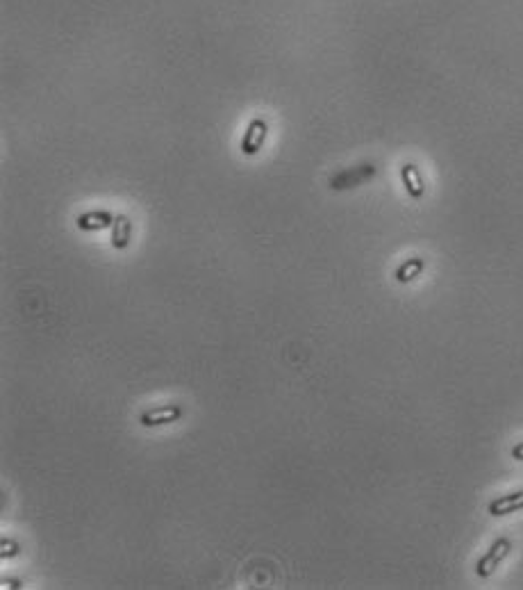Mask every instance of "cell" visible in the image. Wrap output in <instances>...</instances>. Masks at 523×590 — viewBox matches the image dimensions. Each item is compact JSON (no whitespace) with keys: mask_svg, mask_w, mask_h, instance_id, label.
I'll list each match as a JSON object with an SVG mask.
<instances>
[{"mask_svg":"<svg viewBox=\"0 0 523 590\" xmlns=\"http://www.w3.org/2000/svg\"><path fill=\"white\" fill-rule=\"evenodd\" d=\"M521 508H523V490L494 500V502L490 504V515H496V517H498V515H507V513L521 511Z\"/></svg>","mask_w":523,"mask_h":590,"instance_id":"ba28073f","label":"cell"},{"mask_svg":"<svg viewBox=\"0 0 523 590\" xmlns=\"http://www.w3.org/2000/svg\"><path fill=\"white\" fill-rule=\"evenodd\" d=\"M132 239V222L125 214H116L114 224H112V247L114 249H127Z\"/></svg>","mask_w":523,"mask_h":590,"instance_id":"8992f818","label":"cell"},{"mask_svg":"<svg viewBox=\"0 0 523 590\" xmlns=\"http://www.w3.org/2000/svg\"><path fill=\"white\" fill-rule=\"evenodd\" d=\"M423 269H426L423 258H410V260H405L401 267L396 269V281L398 283H412L416 276H421Z\"/></svg>","mask_w":523,"mask_h":590,"instance_id":"9c48e42d","label":"cell"},{"mask_svg":"<svg viewBox=\"0 0 523 590\" xmlns=\"http://www.w3.org/2000/svg\"><path fill=\"white\" fill-rule=\"evenodd\" d=\"M509 549H512V542H509L507 538H498L494 545L490 547V552L485 554V557L478 561V565H475V574L478 576H490L494 574V570L501 565V561L509 554Z\"/></svg>","mask_w":523,"mask_h":590,"instance_id":"7a4b0ae2","label":"cell"},{"mask_svg":"<svg viewBox=\"0 0 523 590\" xmlns=\"http://www.w3.org/2000/svg\"><path fill=\"white\" fill-rule=\"evenodd\" d=\"M3 586H5V588H19V586H21V581H14V579H3Z\"/></svg>","mask_w":523,"mask_h":590,"instance_id":"7c38bea8","label":"cell"},{"mask_svg":"<svg viewBox=\"0 0 523 590\" xmlns=\"http://www.w3.org/2000/svg\"><path fill=\"white\" fill-rule=\"evenodd\" d=\"M114 214L107 212V210H94V212H85V214H80L75 219V224L80 230H87V233H91V230H102V228H107L114 224Z\"/></svg>","mask_w":523,"mask_h":590,"instance_id":"277c9868","label":"cell"},{"mask_svg":"<svg viewBox=\"0 0 523 590\" xmlns=\"http://www.w3.org/2000/svg\"><path fill=\"white\" fill-rule=\"evenodd\" d=\"M512 456H514L517 460H523V442H521V445H517V447L512 449Z\"/></svg>","mask_w":523,"mask_h":590,"instance_id":"8fae6325","label":"cell"},{"mask_svg":"<svg viewBox=\"0 0 523 590\" xmlns=\"http://www.w3.org/2000/svg\"><path fill=\"white\" fill-rule=\"evenodd\" d=\"M401 178H403L405 190H408V194L412 196L414 201L423 199L426 185H423V178H421V173H418L416 165H412V162H408V165H403V167H401Z\"/></svg>","mask_w":523,"mask_h":590,"instance_id":"5b68a950","label":"cell"},{"mask_svg":"<svg viewBox=\"0 0 523 590\" xmlns=\"http://www.w3.org/2000/svg\"><path fill=\"white\" fill-rule=\"evenodd\" d=\"M182 415V408L180 406H162V408H155V410H148L142 415V424L144 426H159V424H171L180 420Z\"/></svg>","mask_w":523,"mask_h":590,"instance_id":"52a82bcc","label":"cell"},{"mask_svg":"<svg viewBox=\"0 0 523 590\" xmlns=\"http://www.w3.org/2000/svg\"><path fill=\"white\" fill-rule=\"evenodd\" d=\"M376 176V167L374 165H359L353 169L339 171L337 176L330 178V187L332 190H351L357 187V185H364L366 180H371Z\"/></svg>","mask_w":523,"mask_h":590,"instance_id":"6da1fadb","label":"cell"},{"mask_svg":"<svg viewBox=\"0 0 523 590\" xmlns=\"http://www.w3.org/2000/svg\"><path fill=\"white\" fill-rule=\"evenodd\" d=\"M0 552H3V559H11L19 554V545L14 540H3V545H0Z\"/></svg>","mask_w":523,"mask_h":590,"instance_id":"30bf717a","label":"cell"},{"mask_svg":"<svg viewBox=\"0 0 523 590\" xmlns=\"http://www.w3.org/2000/svg\"><path fill=\"white\" fill-rule=\"evenodd\" d=\"M266 135H269V125H266L264 119H253L248 123L246 133L241 137V153L246 155H258L264 142H266Z\"/></svg>","mask_w":523,"mask_h":590,"instance_id":"3957f363","label":"cell"}]
</instances>
